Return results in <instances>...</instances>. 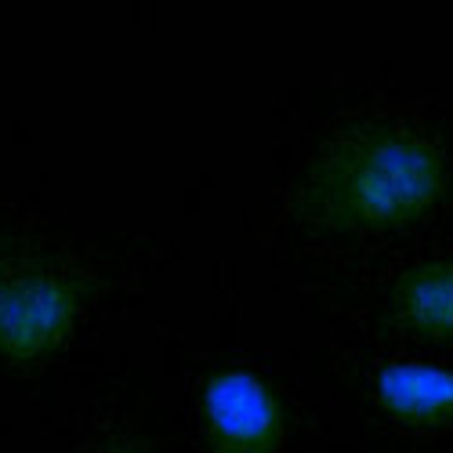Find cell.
I'll return each mask as SVG.
<instances>
[{"label":"cell","instance_id":"4","mask_svg":"<svg viewBox=\"0 0 453 453\" xmlns=\"http://www.w3.org/2000/svg\"><path fill=\"white\" fill-rule=\"evenodd\" d=\"M388 418L410 428H453V370L425 363H388L373 381Z\"/></svg>","mask_w":453,"mask_h":453},{"label":"cell","instance_id":"6","mask_svg":"<svg viewBox=\"0 0 453 453\" xmlns=\"http://www.w3.org/2000/svg\"><path fill=\"white\" fill-rule=\"evenodd\" d=\"M102 453H142L138 446H127V442H109Z\"/></svg>","mask_w":453,"mask_h":453},{"label":"cell","instance_id":"5","mask_svg":"<svg viewBox=\"0 0 453 453\" xmlns=\"http://www.w3.org/2000/svg\"><path fill=\"white\" fill-rule=\"evenodd\" d=\"M392 319L425 342H453V257L425 261L399 276Z\"/></svg>","mask_w":453,"mask_h":453},{"label":"cell","instance_id":"1","mask_svg":"<svg viewBox=\"0 0 453 453\" xmlns=\"http://www.w3.org/2000/svg\"><path fill=\"white\" fill-rule=\"evenodd\" d=\"M449 188L442 149L406 124L366 120L334 134L294 188V214L326 233L406 229Z\"/></svg>","mask_w":453,"mask_h":453},{"label":"cell","instance_id":"3","mask_svg":"<svg viewBox=\"0 0 453 453\" xmlns=\"http://www.w3.org/2000/svg\"><path fill=\"white\" fill-rule=\"evenodd\" d=\"M211 453H280L283 403L250 370H218L200 392Z\"/></svg>","mask_w":453,"mask_h":453},{"label":"cell","instance_id":"2","mask_svg":"<svg viewBox=\"0 0 453 453\" xmlns=\"http://www.w3.org/2000/svg\"><path fill=\"white\" fill-rule=\"evenodd\" d=\"M88 305V280L65 261L0 240V359L55 352Z\"/></svg>","mask_w":453,"mask_h":453}]
</instances>
